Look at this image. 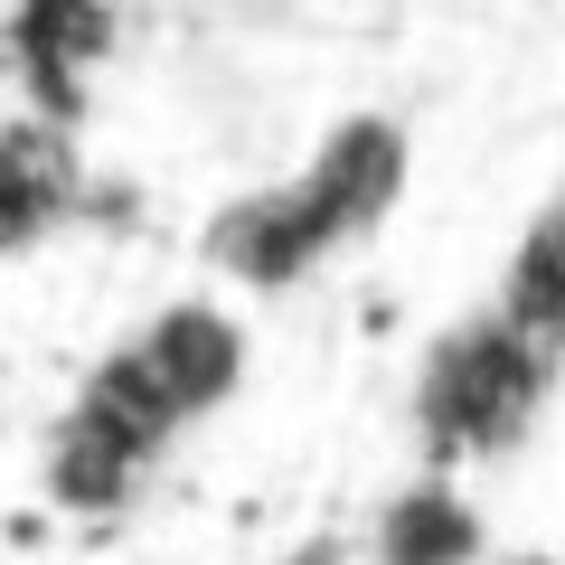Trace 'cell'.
Here are the masks:
<instances>
[{
	"label": "cell",
	"mask_w": 565,
	"mask_h": 565,
	"mask_svg": "<svg viewBox=\"0 0 565 565\" xmlns=\"http://www.w3.org/2000/svg\"><path fill=\"white\" fill-rule=\"evenodd\" d=\"M302 565H340V556H302Z\"/></svg>",
	"instance_id": "obj_5"
},
{
	"label": "cell",
	"mask_w": 565,
	"mask_h": 565,
	"mask_svg": "<svg viewBox=\"0 0 565 565\" xmlns=\"http://www.w3.org/2000/svg\"><path fill=\"white\" fill-rule=\"evenodd\" d=\"M537 396H546V349H527L509 321H462L434 340L415 377V434L434 462H471V452H500L537 424Z\"/></svg>",
	"instance_id": "obj_2"
},
{
	"label": "cell",
	"mask_w": 565,
	"mask_h": 565,
	"mask_svg": "<svg viewBox=\"0 0 565 565\" xmlns=\"http://www.w3.org/2000/svg\"><path fill=\"white\" fill-rule=\"evenodd\" d=\"M377 565H490V527L452 481H415L377 509Z\"/></svg>",
	"instance_id": "obj_4"
},
{
	"label": "cell",
	"mask_w": 565,
	"mask_h": 565,
	"mask_svg": "<svg viewBox=\"0 0 565 565\" xmlns=\"http://www.w3.org/2000/svg\"><path fill=\"white\" fill-rule=\"evenodd\" d=\"M527 565H546V556H527Z\"/></svg>",
	"instance_id": "obj_6"
},
{
	"label": "cell",
	"mask_w": 565,
	"mask_h": 565,
	"mask_svg": "<svg viewBox=\"0 0 565 565\" xmlns=\"http://www.w3.org/2000/svg\"><path fill=\"white\" fill-rule=\"evenodd\" d=\"M114 367L161 405L170 424H199L245 386V321L226 302H161L114 349Z\"/></svg>",
	"instance_id": "obj_3"
},
{
	"label": "cell",
	"mask_w": 565,
	"mask_h": 565,
	"mask_svg": "<svg viewBox=\"0 0 565 565\" xmlns=\"http://www.w3.org/2000/svg\"><path fill=\"white\" fill-rule=\"evenodd\" d=\"M405 170H415L405 122H386V114L330 122L321 151H311L282 189H255V199H236L217 226H207V264H217L226 282L274 292V282L311 274L321 255H340V245H359L367 226L396 217Z\"/></svg>",
	"instance_id": "obj_1"
}]
</instances>
